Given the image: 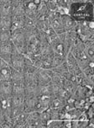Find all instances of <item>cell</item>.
Instances as JSON below:
<instances>
[{
  "label": "cell",
  "instance_id": "obj_15",
  "mask_svg": "<svg viewBox=\"0 0 94 128\" xmlns=\"http://www.w3.org/2000/svg\"><path fill=\"white\" fill-rule=\"evenodd\" d=\"M61 19H62L63 28L65 32L76 31L77 22L70 15H61Z\"/></svg>",
  "mask_w": 94,
  "mask_h": 128
},
{
  "label": "cell",
  "instance_id": "obj_2",
  "mask_svg": "<svg viewBox=\"0 0 94 128\" xmlns=\"http://www.w3.org/2000/svg\"><path fill=\"white\" fill-rule=\"evenodd\" d=\"M76 32L82 42L94 40V22L82 21L77 22Z\"/></svg>",
  "mask_w": 94,
  "mask_h": 128
},
{
  "label": "cell",
  "instance_id": "obj_28",
  "mask_svg": "<svg viewBox=\"0 0 94 128\" xmlns=\"http://www.w3.org/2000/svg\"><path fill=\"white\" fill-rule=\"evenodd\" d=\"M46 128H63V120H50Z\"/></svg>",
  "mask_w": 94,
  "mask_h": 128
},
{
  "label": "cell",
  "instance_id": "obj_27",
  "mask_svg": "<svg viewBox=\"0 0 94 128\" xmlns=\"http://www.w3.org/2000/svg\"><path fill=\"white\" fill-rule=\"evenodd\" d=\"M40 119L42 122L43 124L45 125V128H46V124L47 122L50 120V110H43L40 112Z\"/></svg>",
  "mask_w": 94,
  "mask_h": 128
},
{
  "label": "cell",
  "instance_id": "obj_3",
  "mask_svg": "<svg viewBox=\"0 0 94 128\" xmlns=\"http://www.w3.org/2000/svg\"><path fill=\"white\" fill-rule=\"evenodd\" d=\"M49 24L50 27L56 32L57 35L65 32L63 28L61 15L59 14L49 11Z\"/></svg>",
  "mask_w": 94,
  "mask_h": 128
},
{
  "label": "cell",
  "instance_id": "obj_26",
  "mask_svg": "<svg viewBox=\"0 0 94 128\" xmlns=\"http://www.w3.org/2000/svg\"><path fill=\"white\" fill-rule=\"evenodd\" d=\"M13 94H24L25 93L24 83H12Z\"/></svg>",
  "mask_w": 94,
  "mask_h": 128
},
{
  "label": "cell",
  "instance_id": "obj_22",
  "mask_svg": "<svg viewBox=\"0 0 94 128\" xmlns=\"http://www.w3.org/2000/svg\"><path fill=\"white\" fill-rule=\"evenodd\" d=\"M24 103V94H12L11 96V104L12 107H23Z\"/></svg>",
  "mask_w": 94,
  "mask_h": 128
},
{
  "label": "cell",
  "instance_id": "obj_14",
  "mask_svg": "<svg viewBox=\"0 0 94 128\" xmlns=\"http://www.w3.org/2000/svg\"><path fill=\"white\" fill-rule=\"evenodd\" d=\"M12 15V0H0V16L11 17Z\"/></svg>",
  "mask_w": 94,
  "mask_h": 128
},
{
  "label": "cell",
  "instance_id": "obj_7",
  "mask_svg": "<svg viewBox=\"0 0 94 128\" xmlns=\"http://www.w3.org/2000/svg\"><path fill=\"white\" fill-rule=\"evenodd\" d=\"M13 44L10 42L0 44V59L11 65V56L13 53Z\"/></svg>",
  "mask_w": 94,
  "mask_h": 128
},
{
  "label": "cell",
  "instance_id": "obj_12",
  "mask_svg": "<svg viewBox=\"0 0 94 128\" xmlns=\"http://www.w3.org/2000/svg\"><path fill=\"white\" fill-rule=\"evenodd\" d=\"M51 96L50 95H40L38 96L37 104H36L35 111L41 112L45 110H48L50 107Z\"/></svg>",
  "mask_w": 94,
  "mask_h": 128
},
{
  "label": "cell",
  "instance_id": "obj_16",
  "mask_svg": "<svg viewBox=\"0 0 94 128\" xmlns=\"http://www.w3.org/2000/svg\"><path fill=\"white\" fill-rule=\"evenodd\" d=\"M13 94V84L11 81L0 82V97H11Z\"/></svg>",
  "mask_w": 94,
  "mask_h": 128
},
{
  "label": "cell",
  "instance_id": "obj_10",
  "mask_svg": "<svg viewBox=\"0 0 94 128\" xmlns=\"http://www.w3.org/2000/svg\"><path fill=\"white\" fill-rule=\"evenodd\" d=\"M38 96L37 95H24V110L27 113L31 111H35L36 104H37Z\"/></svg>",
  "mask_w": 94,
  "mask_h": 128
},
{
  "label": "cell",
  "instance_id": "obj_23",
  "mask_svg": "<svg viewBox=\"0 0 94 128\" xmlns=\"http://www.w3.org/2000/svg\"><path fill=\"white\" fill-rule=\"evenodd\" d=\"M24 30L25 31H32L36 30V19L24 17Z\"/></svg>",
  "mask_w": 94,
  "mask_h": 128
},
{
  "label": "cell",
  "instance_id": "obj_17",
  "mask_svg": "<svg viewBox=\"0 0 94 128\" xmlns=\"http://www.w3.org/2000/svg\"><path fill=\"white\" fill-rule=\"evenodd\" d=\"M83 51L89 60L94 61V40H86L83 42Z\"/></svg>",
  "mask_w": 94,
  "mask_h": 128
},
{
  "label": "cell",
  "instance_id": "obj_11",
  "mask_svg": "<svg viewBox=\"0 0 94 128\" xmlns=\"http://www.w3.org/2000/svg\"><path fill=\"white\" fill-rule=\"evenodd\" d=\"M66 100L60 97L58 95L51 96V100H50V104L49 109L50 110L55 111H61L66 104Z\"/></svg>",
  "mask_w": 94,
  "mask_h": 128
},
{
  "label": "cell",
  "instance_id": "obj_1",
  "mask_svg": "<svg viewBox=\"0 0 94 128\" xmlns=\"http://www.w3.org/2000/svg\"><path fill=\"white\" fill-rule=\"evenodd\" d=\"M69 15L76 22L93 21V2L72 0L70 6Z\"/></svg>",
  "mask_w": 94,
  "mask_h": 128
},
{
  "label": "cell",
  "instance_id": "obj_19",
  "mask_svg": "<svg viewBox=\"0 0 94 128\" xmlns=\"http://www.w3.org/2000/svg\"><path fill=\"white\" fill-rule=\"evenodd\" d=\"M12 24H11V31L19 29H24V17L19 16H12Z\"/></svg>",
  "mask_w": 94,
  "mask_h": 128
},
{
  "label": "cell",
  "instance_id": "obj_24",
  "mask_svg": "<svg viewBox=\"0 0 94 128\" xmlns=\"http://www.w3.org/2000/svg\"><path fill=\"white\" fill-rule=\"evenodd\" d=\"M77 86V84L75 83H73L72 80H70V79L65 78V80H64V82H63V88L67 91V92H69L71 94H73Z\"/></svg>",
  "mask_w": 94,
  "mask_h": 128
},
{
  "label": "cell",
  "instance_id": "obj_8",
  "mask_svg": "<svg viewBox=\"0 0 94 128\" xmlns=\"http://www.w3.org/2000/svg\"><path fill=\"white\" fill-rule=\"evenodd\" d=\"M52 69H40L36 71V78H37L38 84H50L51 82Z\"/></svg>",
  "mask_w": 94,
  "mask_h": 128
},
{
  "label": "cell",
  "instance_id": "obj_4",
  "mask_svg": "<svg viewBox=\"0 0 94 128\" xmlns=\"http://www.w3.org/2000/svg\"><path fill=\"white\" fill-rule=\"evenodd\" d=\"M24 62H25L24 56L22 53H20V52L13 46L12 56H11V67H12V68H13V69H15V70L23 71L24 68Z\"/></svg>",
  "mask_w": 94,
  "mask_h": 128
},
{
  "label": "cell",
  "instance_id": "obj_6",
  "mask_svg": "<svg viewBox=\"0 0 94 128\" xmlns=\"http://www.w3.org/2000/svg\"><path fill=\"white\" fill-rule=\"evenodd\" d=\"M25 128H45V125L40 119V112H29L28 116H27L26 127Z\"/></svg>",
  "mask_w": 94,
  "mask_h": 128
},
{
  "label": "cell",
  "instance_id": "obj_25",
  "mask_svg": "<svg viewBox=\"0 0 94 128\" xmlns=\"http://www.w3.org/2000/svg\"><path fill=\"white\" fill-rule=\"evenodd\" d=\"M40 95H50V84H38L37 88V96Z\"/></svg>",
  "mask_w": 94,
  "mask_h": 128
},
{
  "label": "cell",
  "instance_id": "obj_30",
  "mask_svg": "<svg viewBox=\"0 0 94 128\" xmlns=\"http://www.w3.org/2000/svg\"><path fill=\"white\" fill-rule=\"evenodd\" d=\"M45 2L50 12H56L57 0H45Z\"/></svg>",
  "mask_w": 94,
  "mask_h": 128
},
{
  "label": "cell",
  "instance_id": "obj_13",
  "mask_svg": "<svg viewBox=\"0 0 94 128\" xmlns=\"http://www.w3.org/2000/svg\"><path fill=\"white\" fill-rule=\"evenodd\" d=\"M12 16L24 17V0H12Z\"/></svg>",
  "mask_w": 94,
  "mask_h": 128
},
{
  "label": "cell",
  "instance_id": "obj_18",
  "mask_svg": "<svg viewBox=\"0 0 94 128\" xmlns=\"http://www.w3.org/2000/svg\"><path fill=\"white\" fill-rule=\"evenodd\" d=\"M64 62H65L66 67H67V69L71 74H72L73 71L77 68V61H76L75 58L72 56V54L70 52L66 54V58H65V59H64Z\"/></svg>",
  "mask_w": 94,
  "mask_h": 128
},
{
  "label": "cell",
  "instance_id": "obj_29",
  "mask_svg": "<svg viewBox=\"0 0 94 128\" xmlns=\"http://www.w3.org/2000/svg\"><path fill=\"white\" fill-rule=\"evenodd\" d=\"M11 31H0V44L10 42Z\"/></svg>",
  "mask_w": 94,
  "mask_h": 128
},
{
  "label": "cell",
  "instance_id": "obj_20",
  "mask_svg": "<svg viewBox=\"0 0 94 128\" xmlns=\"http://www.w3.org/2000/svg\"><path fill=\"white\" fill-rule=\"evenodd\" d=\"M12 19L11 17L0 16V31H11Z\"/></svg>",
  "mask_w": 94,
  "mask_h": 128
},
{
  "label": "cell",
  "instance_id": "obj_9",
  "mask_svg": "<svg viewBox=\"0 0 94 128\" xmlns=\"http://www.w3.org/2000/svg\"><path fill=\"white\" fill-rule=\"evenodd\" d=\"M12 67L10 64L0 59V82L11 81Z\"/></svg>",
  "mask_w": 94,
  "mask_h": 128
},
{
  "label": "cell",
  "instance_id": "obj_5",
  "mask_svg": "<svg viewBox=\"0 0 94 128\" xmlns=\"http://www.w3.org/2000/svg\"><path fill=\"white\" fill-rule=\"evenodd\" d=\"M40 0H24V17L36 19L37 8Z\"/></svg>",
  "mask_w": 94,
  "mask_h": 128
},
{
  "label": "cell",
  "instance_id": "obj_21",
  "mask_svg": "<svg viewBox=\"0 0 94 128\" xmlns=\"http://www.w3.org/2000/svg\"><path fill=\"white\" fill-rule=\"evenodd\" d=\"M11 82L12 83H24V74L23 71L15 70L12 68L11 74Z\"/></svg>",
  "mask_w": 94,
  "mask_h": 128
}]
</instances>
